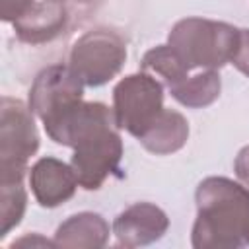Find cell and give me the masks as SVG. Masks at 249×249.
Segmentation results:
<instances>
[{
	"mask_svg": "<svg viewBox=\"0 0 249 249\" xmlns=\"http://www.w3.org/2000/svg\"><path fill=\"white\" fill-rule=\"evenodd\" d=\"M49 138L70 146L72 169L78 185L97 191L105 179L117 171L123 158V140L115 123V113L99 101H78L43 123Z\"/></svg>",
	"mask_w": 249,
	"mask_h": 249,
	"instance_id": "6da1fadb",
	"label": "cell"
},
{
	"mask_svg": "<svg viewBox=\"0 0 249 249\" xmlns=\"http://www.w3.org/2000/svg\"><path fill=\"white\" fill-rule=\"evenodd\" d=\"M193 247H249V189L228 177H206L198 183Z\"/></svg>",
	"mask_w": 249,
	"mask_h": 249,
	"instance_id": "7a4b0ae2",
	"label": "cell"
},
{
	"mask_svg": "<svg viewBox=\"0 0 249 249\" xmlns=\"http://www.w3.org/2000/svg\"><path fill=\"white\" fill-rule=\"evenodd\" d=\"M237 39L239 29L230 23L204 18H185L171 27L167 45L175 49L191 70H218L231 60Z\"/></svg>",
	"mask_w": 249,
	"mask_h": 249,
	"instance_id": "3957f363",
	"label": "cell"
},
{
	"mask_svg": "<svg viewBox=\"0 0 249 249\" xmlns=\"http://www.w3.org/2000/svg\"><path fill=\"white\" fill-rule=\"evenodd\" d=\"M39 150L33 111L19 99L2 97L0 105V183L23 181L29 158Z\"/></svg>",
	"mask_w": 249,
	"mask_h": 249,
	"instance_id": "277c9868",
	"label": "cell"
},
{
	"mask_svg": "<svg viewBox=\"0 0 249 249\" xmlns=\"http://www.w3.org/2000/svg\"><path fill=\"white\" fill-rule=\"evenodd\" d=\"M126 60V45L111 29H91L84 33L70 51L68 66L84 86L99 88L113 80Z\"/></svg>",
	"mask_w": 249,
	"mask_h": 249,
	"instance_id": "5b68a950",
	"label": "cell"
},
{
	"mask_svg": "<svg viewBox=\"0 0 249 249\" xmlns=\"http://www.w3.org/2000/svg\"><path fill=\"white\" fill-rule=\"evenodd\" d=\"M163 109V86L146 72L124 76L113 89L115 123L136 138L152 126Z\"/></svg>",
	"mask_w": 249,
	"mask_h": 249,
	"instance_id": "8992f818",
	"label": "cell"
},
{
	"mask_svg": "<svg viewBox=\"0 0 249 249\" xmlns=\"http://www.w3.org/2000/svg\"><path fill=\"white\" fill-rule=\"evenodd\" d=\"M84 82L70 66L53 64L41 70L29 89V109L41 123L62 113L70 105L82 101Z\"/></svg>",
	"mask_w": 249,
	"mask_h": 249,
	"instance_id": "52a82bcc",
	"label": "cell"
},
{
	"mask_svg": "<svg viewBox=\"0 0 249 249\" xmlns=\"http://www.w3.org/2000/svg\"><path fill=\"white\" fill-rule=\"evenodd\" d=\"M169 228L167 214L152 202H136L124 208L113 222L119 247H140L158 241Z\"/></svg>",
	"mask_w": 249,
	"mask_h": 249,
	"instance_id": "ba28073f",
	"label": "cell"
},
{
	"mask_svg": "<svg viewBox=\"0 0 249 249\" xmlns=\"http://www.w3.org/2000/svg\"><path fill=\"white\" fill-rule=\"evenodd\" d=\"M29 185L41 206L54 208L74 196L78 179L72 165L47 156L31 165Z\"/></svg>",
	"mask_w": 249,
	"mask_h": 249,
	"instance_id": "9c48e42d",
	"label": "cell"
},
{
	"mask_svg": "<svg viewBox=\"0 0 249 249\" xmlns=\"http://www.w3.org/2000/svg\"><path fill=\"white\" fill-rule=\"evenodd\" d=\"M68 21V12L62 2L41 0L35 2L33 8L14 21L16 35L29 45H41L54 39Z\"/></svg>",
	"mask_w": 249,
	"mask_h": 249,
	"instance_id": "30bf717a",
	"label": "cell"
},
{
	"mask_svg": "<svg viewBox=\"0 0 249 249\" xmlns=\"http://www.w3.org/2000/svg\"><path fill=\"white\" fill-rule=\"evenodd\" d=\"M109 239V224L101 214L80 212L64 220L54 233V247L99 249Z\"/></svg>",
	"mask_w": 249,
	"mask_h": 249,
	"instance_id": "8fae6325",
	"label": "cell"
},
{
	"mask_svg": "<svg viewBox=\"0 0 249 249\" xmlns=\"http://www.w3.org/2000/svg\"><path fill=\"white\" fill-rule=\"evenodd\" d=\"M187 138H189L187 119L173 109H163L160 117L152 123V126L138 140L148 152L156 156H167L181 150L187 144Z\"/></svg>",
	"mask_w": 249,
	"mask_h": 249,
	"instance_id": "7c38bea8",
	"label": "cell"
},
{
	"mask_svg": "<svg viewBox=\"0 0 249 249\" xmlns=\"http://www.w3.org/2000/svg\"><path fill=\"white\" fill-rule=\"evenodd\" d=\"M220 89H222V82L216 70H204V72L187 76L181 82L169 86L173 99H177L181 105L191 107V109L208 107L210 103L218 99Z\"/></svg>",
	"mask_w": 249,
	"mask_h": 249,
	"instance_id": "4fadbf2b",
	"label": "cell"
},
{
	"mask_svg": "<svg viewBox=\"0 0 249 249\" xmlns=\"http://www.w3.org/2000/svg\"><path fill=\"white\" fill-rule=\"evenodd\" d=\"M142 68L160 74L167 82V86L181 82L191 72V68L183 62V58L169 45H158V47L150 49L142 56Z\"/></svg>",
	"mask_w": 249,
	"mask_h": 249,
	"instance_id": "5bb4252c",
	"label": "cell"
},
{
	"mask_svg": "<svg viewBox=\"0 0 249 249\" xmlns=\"http://www.w3.org/2000/svg\"><path fill=\"white\" fill-rule=\"evenodd\" d=\"M27 195L23 189V181L0 183V235H8L12 228H16L25 212Z\"/></svg>",
	"mask_w": 249,
	"mask_h": 249,
	"instance_id": "9a60e30c",
	"label": "cell"
},
{
	"mask_svg": "<svg viewBox=\"0 0 249 249\" xmlns=\"http://www.w3.org/2000/svg\"><path fill=\"white\" fill-rule=\"evenodd\" d=\"M239 72H243L249 78V29H239L237 47L230 60Z\"/></svg>",
	"mask_w": 249,
	"mask_h": 249,
	"instance_id": "2e32d148",
	"label": "cell"
},
{
	"mask_svg": "<svg viewBox=\"0 0 249 249\" xmlns=\"http://www.w3.org/2000/svg\"><path fill=\"white\" fill-rule=\"evenodd\" d=\"M37 0H2V19L4 21H18L21 16H25Z\"/></svg>",
	"mask_w": 249,
	"mask_h": 249,
	"instance_id": "e0dca14e",
	"label": "cell"
},
{
	"mask_svg": "<svg viewBox=\"0 0 249 249\" xmlns=\"http://www.w3.org/2000/svg\"><path fill=\"white\" fill-rule=\"evenodd\" d=\"M233 171H235L237 179L245 187H249V146L239 150V154H237V158L233 161Z\"/></svg>",
	"mask_w": 249,
	"mask_h": 249,
	"instance_id": "ac0fdd59",
	"label": "cell"
},
{
	"mask_svg": "<svg viewBox=\"0 0 249 249\" xmlns=\"http://www.w3.org/2000/svg\"><path fill=\"white\" fill-rule=\"evenodd\" d=\"M37 243H41V245H54V241H47V239H43L39 235H33V237L27 235V237H21V239L14 241L12 247H16V245H37Z\"/></svg>",
	"mask_w": 249,
	"mask_h": 249,
	"instance_id": "d6986e66",
	"label": "cell"
},
{
	"mask_svg": "<svg viewBox=\"0 0 249 249\" xmlns=\"http://www.w3.org/2000/svg\"><path fill=\"white\" fill-rule=\"evenodd\" d=\"M74 2H80V4H89V2H95V0H74Z\"/></svg>",
	"mask_w": 249,
	"mask_h": 249,
	"instance_id": "ffe728a7",
	"label": "cell"
},
{
	"mask_svg": "<svg viewBox=\"0 0 249 249\" xmlns=\"http://www.w3.org/2000/svg\"><path fill=\"white\" fill-rule=\"evenodd\" d=\"M54 2H64V0H54Z\"/></svg>",
	"mask_w": 249,
	"mask_h": 249,
	"instance_id": "44dd1931",
	"label": "cell"
}]
</instances>
